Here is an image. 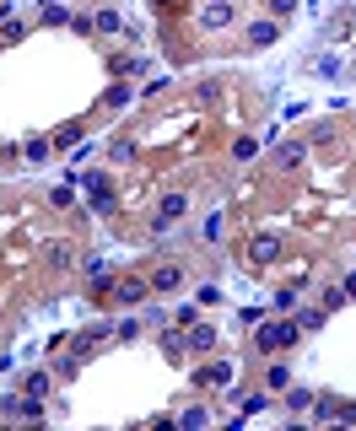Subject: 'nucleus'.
<instances>
[{
	"mask_svg": "<svg viewBox=\"0 0 356 431\" xmlns=\"http://www.w3.org/2000/svg\"><path fill=\"white\" fill-rule=\"evenodd\" d=\"M86 200H92V210H98V216H108V210H114V189H108L103 173H92V178H86Z\"/></svg>",
	"mask_w": 356,
	"mask_h": 431,
	"instance_id": "1",
	"label": "nucleus"
},
{
	"mask_svg": "<svg viewBox=\"0 0 356 431\" xmlns=\"http://www.w3.org/2000/svg\"><path fill=\"white\" fill-rule=\"evenodd\" d=\"M184 210H189V200H184V194H162V200H157V232H168V226L178 221Z\"/></svg>",
	"mask_w": 356,
	"mask_h": 431,
	"instance_id": "2",
	"label": "nucleus"
},
{
	"mask_svg": "<svg viewBox=\"0 0 356 431\" xmlns=\"http://www.w3.org/2000/svg\"><path fill=\"white\" fill-rule=\"evenodd\" d=\"M194 383H200V389H227L232 383V361H210V367H200Z\"/></svg>",
	"mask_w": 356,
	"mask_h": 431,
	"instance_id": "3",
	"label": "nucleus"
},
{
	"mask_svg": "<svg viewBox=\"0 0 356 431\" xmlns=\"http://www.w3.org/2000/svg\"><path fill=\"white\" fill-rule=\"evenodd\" d=\"M275 259H281V243H275V237H254L249 243V265H275Z\"/></svg>",
	"mask_w": 356,
	"mask_h": 431,
	"instance_id": "4",
	"label": "nucleus"
},
{
	"mask_svg": "<svg viewBox=\"0 0 356 431\" xmlns=\"http://www.w3.org/2000/svg\"><path fill=\"white\" fill-rule=\"evenodd\" d=\"M302 162H308V146H297V141H286L275 151V167H281V173H292V167H302Z\"/></svg>",
	"mask_w": 356,
	"mask_h": 431,
	"instance_id": "5",
	"label": "nucleus"
},
{
	"mask_svg": "<svg viewBox=\"0 0 356 431\" xmlns=\"http://www.w3.org/2000/svg\"><path fill=\"white\" fill-rule=\"evenodd\" d=\"M200 22H206L210 33H216V27H227V22H232V0H210L206 11H200Z\"/></svg>",
	"mask_w": 356,
	"mask_h": 431,
	"instance_id": "6",
	"label": "nucleus"
},
{
	"mask_svg": "<svg viewBox=\"0 0 356 431\" xmlns=\"http://www.w3.org/2000/svg\"><path fill=\"white\" fill-rule=\"evenodd\" d=\"M146 291H151V281H135V275H125V281H114V297H119V302H141Z\"/></svg>",
	"mask_w": 356,
	"mask_h": 431,
	"instance_id": "7",
	"label": "nucleus"
},
{
	"mask_svg": "<svg viewBox=\"0 0 356 431\" xmlns=\"http://www.w3.org/2000/svg\"><path fill=\"white\" fill-rule=\"evenodd\" d=\"M178 281H184V275H178V265H162L157 275H151V291H178Z\"/></svg>",
	"mask_w": 356,
	"mask_h": 431,
	"instance_id": "8",
	"label": "nucleus"
},
{
	"mask_svg": "<svg viewBox=\"0 0 356 431\" xmlns=\"http://www.w3.org/2000/svg\"><path fill=\"white\" fill-rule=\"evenodd\" d=\"M275 33H281L275 22H254V27H249V43H254V49H265V43H275Z\"/></svg>",
	"mask_w": 356,
	"mask_h": 431,
	"instance_id": "9",
	"label": "nucleus"
},
{
	"mask_svg": "<svg viewBox=\"0 0 356 431\" xmlns=\"http://www.w3.org/2000/svg\"><path fill=\"white\" fill-rule=\"evenodd\" d=\"M210 345H216V329H210V324L189 329V350H210Z\"/></svg>",
	"mask_w": 356,
	"mask_h": 431,
	"instance_id": "10",
	"label": "nucleus"
},
{
	"mask_svg": "<svg viewBox=\"0 0 356 431\" xmlns=\"http://www.w3.org/2000/svg\"><path fill=\"white\" fill-rule=\"evenodd\" d=\"M259 345H265V350H281V324H259Z\"/></svg>",
	"mask_w": 356,
	"mask_h": 431,
	"instance_id": "11",
	"label": "nucleus"
},
{
	"mask_svg": "<svg viewBox=\"0 0 356 431\" xmlns=\"http://www.w3.org/2000/svg\"><path fill=\"white\" fill-rule=\"evenodd\" d=\"M254 151H259V141H254V135H243V141H238V146H232V157H238V162H249V157H254Z\"/></svg>",
	"mask_w": 356,
	"mask_h": 431,
	"instance_id": "12",
	"label": "nucleus"
},
{
	"mask_svg": "<svg viewBox=\"0 0 356 431\" xmlns=\"http://www.w3.org/2000/svg\"><path fill=\"white\" fill-rule=\"evenodd\" d=\"M49 265H54V269L70 265V243H49Z\"/></svg>",
	"mask_w": 356,
	"mask_h": 431,
	"instance_id": "13",
	"label": "nucleus"
},
{
	"mask_svg": "<svg viewBox=\"0 0 356 431\" xmlns=\"http://www.w3.org/2000/svg\"><path fill=\"white\" fill-rule=\"evenodd\" d=\"M27 393H38V399H43V393H49V377H43V372H33V377H27Z\"/></svg>",
	"mask_w": 356,
	"mask_h": 431,
	"instance_id": "14",
	"label": "nucleus"
}]
</instances>
